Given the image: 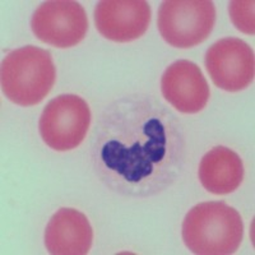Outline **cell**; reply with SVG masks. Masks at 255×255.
Returning a JSON list of instances; mask_svg holds the SVG:
<instances>
[{
    "label": "cell",
    "mask_w": 255,
    "mask_h": 255,
    "mask_svg": "<svg viewBox=\"0 0 255 255\" xmlns=\"http://www.w3.org/2000/svg\"><path fill=\"white\" fill-rule=\"evenodd\" d=\"M183 124L154 96L133 93L102 111L91 142L96 175L125 197L156 195L184 172Z\"/></svg>",
    "instance_id": "1"
},
{
    "label": "cell",
    "mask_w": 255,
    "mask_h": 255,
    "mask_svg": "<svg viewBox=\"0 0 255 255\" xmlns=\"http://www.w3.org/2000/svg\"><path fill=\"white\" fill-rule=\"evenodd\" d=\"M181 234L194 254L230 255L243 241L244 223L240 213L225 202H204L188 212Z\"/></svg>",
    "instance_id": "2"
},
{
    "label": "cell",
    "mask_w": 255,
    "mask_h": 255,
    "mask_svg": "<svg viewBox=\"0 0 255 255\" xmlns=\"http://www.w3.org/2000/svg\"><path fill=\"white\" fill-rule=\"evenodd\" d=\"M0 79L3 93L13 104L35 106L55 84V64L50 51L28 45L6 54Z\"/></svg>",
    "instance_id": "3"
},
{
    "label": "cell",
    "mask_w": 255,
    "mask_h": 255,
    "mask_svg": "<svg viewBox=\"0 0 255 255\" xmlns=\"http://www.w3.org/2000/svg\"><path fill=\"white\" fill-rule=\"evenodd\" d=\"M216 23L211 0H166L158 10V31L168 45L179 49L197 46L208 38Z\"/></svg>",
    "instance_id": "4"
},
{
    "label": "cell",
    "mask_w": 255,
    "mask_h": 255,
    "mask_svg": "<svg viewBox=\"0 0 255 255\" xmlns=\"http://www.w3.org/2000/svg\"><path fill=\"white\" fill-rule=\"evenodd\" d=\"M91 124L90 106L77 95L52 99L41 114V138L55 151H70L84 140Z\"/></svg>",
    "instance_id": "5"
},
{
    "label": "cell",
    "mask_w": 255,
    "mask_h": 255,
    "mask_svg": "<svg viewBox=\"0 0 255 255\" xmlns=\"http://www.w3.org/2000/svg\"><path fill=\"white\" fill-rule=\"evenodd\" d=\"M31 28L45 44L67 49L78 45L87 35V14L78 1L50 0L36 9Z\"/></svg>",
    "instance_id": "6"
},
{
    "label": "cell",
    "mask_w": 255,
    "mask_h": 255,
    "mask_svg": "<svg viewBox=\"0 0 255 255\" xmlns=\"http://www.w3.org/2000/svg\"><path fill=\"white\" fill-rule=\"evenodd\" d=\"M204 63L212 82L227 92L245 90L254 81V51L240 38L226 37L215 42L207 50Z\"/></svg>",
    "instance_id": "7"
},
{
    "label": "cell",
    "mask_w": 255,
    "mask_h": 255,
    "mask_svg": "<svg viewBox=\"0 0 255 255\" xmlns=\"http://www.w3.org/2000/svg\"><path fill=\"white\" fill-rule=\"evenodd\" d=\"M151 22V6L145 0H102L95 9L96 28L114 42L142 37Z\"/></svg>",
    "instance_id": "8"
},
{
    "label": "cell",
    "mask_w": 255,
    "mask_h": 255,
    "mask_svg": "<svg viewBox=\"0 0 255 255\" xmlns=\"http://www.w3.org/2000/svg\"><path fill=\"white\" fill-rule=\"evenodd\" d=\"M161 91L166 101L183 114H197L209 100V86L197 64L177 60L163 73Z\"/></svg>",
    "instance_id": "9"
},
{
    "label": "cell",
    "mask_w": 255,
    "mask_h": 255,
    "mask_svg": "<svg viewBox=\"0 0 255 255\" xmlns=\"http://www.w3.org/2000/svg\"><path fill=\"white\" fill-rule=\"evenodd\" d=\"M92 243L93 230L90 221L77 209H59L45 230V247L52 255L88 254Z\"/></svg>",
    "instance_id": "10"
},
{
    "label": "cell",
    "mask_w": 255,
    "mask_h": 255,
    "mask_svg": "<svg viewBox=\"0 0 255 255\" xmlns=\"http://www.w3.org/2000/svg\"><path fill=\"white\" fill-rule=\"evenodd\" d=\"M198 176L203 188L212 194H230L243 183V161L230 148L223 145L212 148L200 161Z\"/></svg>",
    "instance_id": "11"
},
{
    "label": "cell",
    "mask_w": 255,
    "mask_h": 255,
    "mask_svg": "<svg viewBox=\"0 0 255 255\" xmlns=\"http://www.w3.org/2000/svg\"><path fill=\"white\" fill-rule=\"evenodd\" d=\"M230 17L232 23L235 24L239 31L254 35V1L253 0H235L231 1L229 6Z\"/></svg>",
    "instance_id": "12"
}]
</instances>
